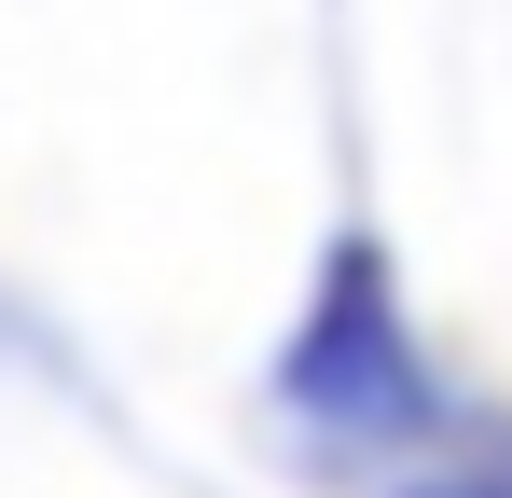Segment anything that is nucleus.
I'll return each mask as SVG.
<instances>
[{"label":"nucleus","instance_id":"obj_1","mask_svg":"<svg viewBox=\"0 0 512 498\" xmlns=\"http://www.w3.org/2000/svg\"><path fill=\"white\" fill-rule=\"evenodd\" d=\"M277 402L305 415L319 443H388V429L429 415V360H416L402 291H388V263H374L360 236L319 263V305H305L291 360H277Z\"/></svg>","mask_w":512,"mask_h":498},{"label":"nucleus","instance_id":"obj_2","mask_svg":"<svg viewBox=\"0 0 512 498\" xmlns=\"http://www.w3.org/2000/svg\"><path fill=\"white\" fill-rule=\"evenodd\" d=\"M402 498H512L499 471H429V485H402Z\"/></svg>","mask_w":512,"mask_h":498}]
</instances>
